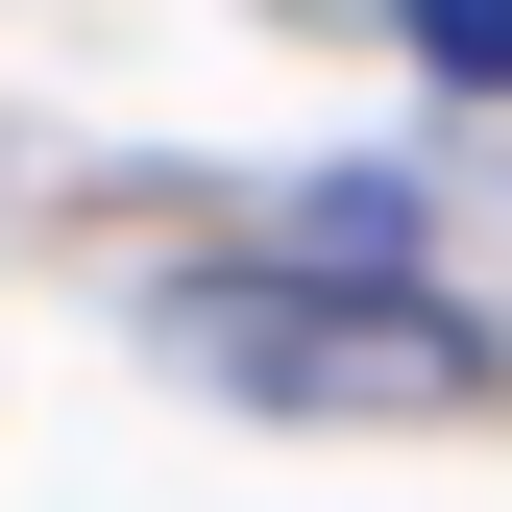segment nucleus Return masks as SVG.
<instances>
[{
    "label": "nucleus",
    "mask_w": 512,
    "mask_h": 512,
    "mask_svg": "<svg viewBox=\"0 0 512 512\" xmlns=\"http://www.w3.org/2000/svg\"><path fill=\"white\" fill-rule=\"evenodd\" d=\"M171 342L244 366V391H464V342H439V317H269V293H196Z\"/></svg>",
    "instance_id": "1"
},
{
    "label": "nucleus",
    "mask_w": 512,
    "mask_h": 512,
    "mask_svg": "<svg viewBox=\"0 0 512 512\" xmlns=\"http://www.w3.org/2000/svg\"><path fill=\"white\" fill-rule=\"evenodd\" d=\"M415 49H439V74H488V98H512V0H415Z\"/></svg>",
    "instance_id": "2"
}]
</instances>
